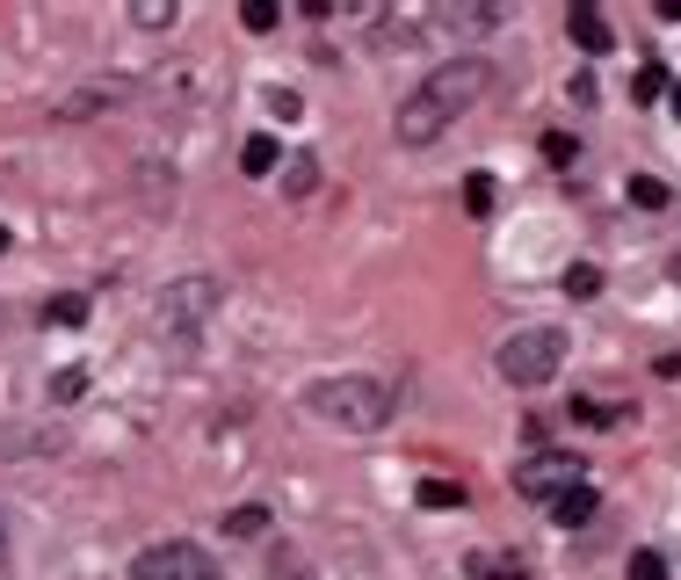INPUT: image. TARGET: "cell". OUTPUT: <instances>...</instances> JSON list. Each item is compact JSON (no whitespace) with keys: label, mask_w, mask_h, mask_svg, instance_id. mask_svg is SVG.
<instances>
[{"label":"cell","mask_w":681,"mask_h":580,"mask_svg":"<svg viewBox=\"0 0 681 580\" xmlns=\"http://www.w3.org/2000/svg\"><path fill=\"white\" fill-rule=\"evenodd\" d=\"M240 22H246L254 36H268V30L283 22V8H276V0H246V8H240Z\"/></svg>","instance_id":"cell-19"},{"label":"cell","mask_w":681,"mask_h":580,"mask_svg":"<svg viewBox=\"0 0 681 580\" xmlns=\"http://www.w3.org/2000/svg\"><path fill=\"white\" fill-rule=\"evenodd\" d=\"M565 486H580V458H529L523 472H515V493H529V501H559Z\"/></svg>","instance_id":"cell-6"},{"label":"cell","mask_w":681,"mask_h":580,"mask_svg":"<svg viewBox=\"0 0 681 580\" xmlns=\"http://www.w3.org/2000/svg\"><path fill=\"white\" fill-rule=\"evenodd\" d=\"M0 573H8V523H0Z\"/></svg>","instance_id":"cell-28"},{"label":"cell","mask_w":681,"mask_h":580,"mask_svg":"<svg viewBox=\"0 0 681 580\" xmlns=\"http://www.w3.org/2000/svg\"><path fill=\"white\" fill-rule=\"evenodd\" d=\"M392 385H377V377H312L305 385V414H312L319 428H349V436H377V428L392 422Z\"/></svg>","instance_id":"cell-2"},{"label":"cell","mask_w":681,"mask_h":580,"mask_svg":"<svg viewBox=\"0 0 681 580\" xmlns=\"http://www.w3.org/2000/svg\"><path fill=\"white\" fill-rule=\"evenodd\" d=\"M565 36H573V44H580V52H594V58H602V52H609V22H602V15H594V8H587V0H573V8H565Z\"/></svg>","instance_id":"cell-7"},{"label":"cell","mask_w":681,"mask_h":580,"mask_svg":"<svg viewBox=\"0 0 681 580\" xmlns=\"http://www.w3.org/2000/svg\"><path fill=\"white\" fill-rule=\"evenodd\" d=\"M420 508H428V515L464 508V486H457V479H420Z\"/></svg>","instance_id":"cell-10"},{"label":"cell","mask_w":681,"mask_h":580,"mask_svg":"<svg viewBox=\"0 0 681 580\" xmlns=\"http://www.w3.org/2000/svg\"><path fill=\"white\" fill-rule=\"evenodd\" d=\"M268 580H312V573H305V559H297V551H276V566H268Z\"/></svg>","instance_id":"cell-26"},{"label":"cell","mask_w":681,"mask_h":580,"mask_svg":"<svg viewBox=\"0 0 681 580\" xmlns=\"http://www.w3.org/2000/svg\"><path fill=\"white\" fill-rule=\"evenodd\" d=\"M8 240H15V232H8V226H0V254H8Z\"/></svg>","instance_id":"cell-30"},{"label":"cell","mask_w":681,"mask_h":580,"mask_svg":"<svg viewBox=\"0 0 681 580\" xmlns=\"http://www.w3.org/2000/svg\"><path fill=\"white\" fill-rule=\"evenodd\" d=\"M493 196H501V189H493V175H464V211H472V218L493 211Z\"/></svg>","instance_id":"cell-18"},{"label":"cell","mask_w":681,"mask_h":580,"mask_svg":"<svg viewBox=\"0 0 681 580\" xmlns=\"http://www.w3.org/2000/svg\"><path fill=\"white\" fill-rule=\"evenodd\" d=\"M240 167H246V175H276V139H268V131H254V139L240 145Z\"/></svg>","instance_id":"cell-11"},{"label":"cell","mask_w":681,"mask_h":580,"mask_svg":"<svg viewBox=\"0 0 681 580\" xmlns=\"http://www.w3.org/2000/svg\"><path fill=\"white\" fill-rule=\"evenodd\" d=\"M543 160H551V167H573V160H580V145L565 139V131H551V139H543Z\"/></svg>","instance_id":"cell-24"},{"label":"cell","mask_w":681,"mask_h":580,"mask_svg":"<svg viewBox=\"0 0 681 580\" xmlns=\"http://www.w3.org/2000/svg\"><path fill=\"white\" fill-rule=\"evenodd\" d=\"M624 580H667V559H660V551H630Z\"/></svg>","instance_id":"cell-22"},{"label":"cell","mask_w":681,"mask_h":580,"mask_svg":"<svg viewBox=\"0 0 681 580\" xmlns=\"http://www.w3.org/2000/svg\"><path fill=\"white\" fill-rule=\"evenodd\" d=\"M630 204H638V211H667V182H652V175H630Z\"/></svg>","instance_id":"cell-20"},{"label":"cell","mask_w":681,"mask_h":580,"mask_svg":"<svg viewBox=\"0 0 681 580\" xmlns=\"http://www.w3.org/2000/svg\"><path fill=\"white\" fill-rule=\"evenodd\" d=\"M88 392V370H58L52 377V400H80Z\"/></svg>","instance_id":"cell-25"},{"label":"cell","mask_w":681,"mask_h":580,"mask_svg":"<svg viewBox=\"0 0 681 580\" xmlns=\"http://www.w3.org/2000/svg\"><path fill=\"white\" fill-rule=\"evenodd\" d=\"M573 414H580L587 428H616V422H624V414H616L609 400H573Z\"/></svg>","instance_id":"cell-21"},{"label":"cell","mask_w":681,"mask_h":580,"mask_svg":"<svg viewBox=\"0 0 681 580\" xmlns=\"http://www.w3.org/2000/svg\"><path fill=\"white\" fill-rule=\"evenodd\" d=\"M312 182H319V160L312 153H297L290 167H283V189H290V196H312Z\"/></svg>","instance_id":"cell-16"},{"label":"cell","mask_w":681,"mask_h":580,"mask_svg":"<svg viewBox=\"0 0 681 580\" xmlns=\"http://www.w3.org/2000/svg\"><path fill=\"white\" fill-rule=\"evenodd\" d=\"M44 319H52V327H80V319H88V298H58V305H44Z\"/></svg>","instance_id":"cell-23"},{"label":"cell","mask_w":681,"mask_h":580,"mask_svg":"<svg viewBox=\"0 0 681 580\" xmlns=\"http://www.w3.org/2000/svg\"><path fill=\"white\" fill-rule=\"evenodd\" d=\"M667 102H674V117H681V80H674V88H667Z\"/></svg>","instance_id":"cell-29"},{"label":"cell","mask_w":681,"mask_h":580,"mask_svg":"<svg viewBox=\"0 0 681 580\" xmlns=\"http://www.w3.org/2000/svg\"><path fill=\"white\" fill-rule=\"evenodd\" d=\"M565 298H580V305L602 298V269H594V262H573V269H565Z\"/></svg>","instance_id":"cell-13"},{"label":"cell","mask_w":681,"mask_h":580,"mask_svg":"<svg viewBox=\"0 0 681 580\" xmlns=\"http://www.w3.org/2000/svg\"><path fill=\"white\" fill-rule=\"evenodd\" d=\"M594 508H602V501H594V486L580 479V486H565L559 501H551V523H559V529H580V523H587Z\"/></svg>","instance_id":"cell-9"},{"label":"cell","mask_w":681,"mask_h":580,"mask_svg":"<svg viewBox=\"0 0 681 580\" xmlns=\"http://www.w3.org/2000/svg\"><path fill=\"white\" fill-rule=\"evenodd\" d=\"M226 529H232V537H262V529H268V508H262V501H240V508L226 515Z\"/></svg>","instance_id":"cell-14"},{"label":"cell","mask_w":681,"mask_h":580,"mask_svg":"<svg viewBox=\"0 0 681 580\" xmlns=\"http://www.w3.org/2000/svg\"><path fill=\"white\" fill-rule=\"evenodd\" d=\"M131 580H226V566L189 537H167V545H145L131 559Z\"/></svg>","instance_id":"cell-4"},{"label":"cell","mask_w":681,"mask_h":580,"mask_svg":"<svg viewBox=\"0 0 681 580\" xmlns=\"http://www.w3.org/2000/svg\"><path fill=\"white\" fill-rule=\"evenodd\" d=\"M218 313V283L210 276H182L167 298H160V319L175 327V335H189V327H204V319Z\"/></svg>","instance_id":"cell-5"},{"label":"cell","mask_w":681,"mask_h":580,"mask_svg":"<svg viewBox=\"0 0 681 580\" xmlns=\"http://www.w3.org/2000/svg\"><path fill=\"white\" fill-rule=\"evenodd\" d=\"M486 80H493L486 58H472V52H464V58H442V66L399 102V117H392L399 145H436L442 131H450V117H464V109L486 95Z\"/></svg>","instance_id":"cell-1"},{"label":"cell","mask_w":681,"mask_h":580,"mask_svg":"<svg viewBox=\"0 0 681 580\" xmlns=\"http://www.w3.org/2000/svg\"><path fill=\"white\" fill-rule=\"evenodd\" d=\"M131 22H139V30H175V0H139Z\"/></svg>","instance_id":"cell-17"},{"label":"cell","mask_w":681,"mask_h":580,"mask_svg":"<svg viewBox=\"0 0 681 580\" xmlns=\"http://www.w3.org/2000/svg\"><path fill=\"white\" fill-rule=\"evenodd\" d=\"M472 573H479V580H523V559H507V551H479Z\"/></svg>","instance_id":"cell-15"},{"label":"cell","mask_w":681,"mask_h":580,"mask_svg":"<svg viewBox=\"0 0 681 580\" xmlns=\"http://www.w3.org/2000/svg\"><path fill=\"white\" fill-rule=\"evenodd\" d=\"M123 95H131V80H102V88H80V95H66V102H58L52 117H58V123H80L88 109H109V102H123Z\"/></svg>","instance_id":"cell-8"},{"label":"cell","mask_w":681,"mask_h":580,"mask_svg":"<svg viewBox=\"0 0 681 580\" xmlns=\"http://www.w3.org/2000/svg\"><path fill=\"white\" fill-rule=\"evenodd\" d=\"M667 88H674V80H667L660 58H646V66H638V80H630V95H638V102H660Z\"/></svg>","instance_id":"cell-12"},{"label":"cell","mask_w":681,"mask_h":580,"mask_svg":"<svg viewBox=\"0 0 681 580\" xmlns=\"http://www.w3.org/2000/svg\"><path fill=\"white\" fill-rule=\"evenodd\" d=\"M493 363H501V377L515 392H537V385H551V377L565 370V335H559V327H523V335L501 341Z\"/></svg>","instance_id":"cell-3"},{"label":"cell","mask_w":681,"mask_h":580,"mask_svg":"<svg viewBox=\"0 0 681 580\" xmlns=\"http://www.w3.org/2000/svg\"><path fill=\"white\" fill-rule=\"evenodd\" d=\"M268 109H276V117H283V123H290V117H297V109H305V102H297V95H290V88H276V95H268Z\"/></svg>","instance_id":"cell-27"}]
</instances>
